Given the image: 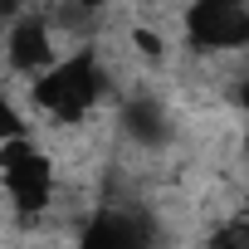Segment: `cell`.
<instances>
[{
	"instance_id": "5b68a950",
	"label": "cell",
	"mask_w": 249,
	"mask_h": 249,
	"mask_svg": "<svg viewBox=\"0 0 249 249\" xmlns=\"http://www.w3.org/2000/svg\"><path fill=\"white\" fill-rule=\"evenodd\" d=\"M142 225L137 220H127V210H93V220L78 230V239L88 244V249H132V244H142Z\"/></svg>"
},
{
	"instance_id": "ba28073f",
	"label": "cell",
	"mask_w": 249,
	"mask_h": 249,
	"mask_svg": "<svg viewBox=\"0 0 249 249\" xmlns=\"http://www.w3.org/2000/svg\"><path fill=\"white\" fill-rule=\"evenodd\" d=\"M132 44H137V54H147V59H161V35L157 30H132Z\"/></svg>"
},
{
	"instance_id": "7a4b0ae2",
	"label": "cell",
	"mask_w": 249,
	"mask_h": 249,
	"mask_svg": "<svg viewBox=\"0 0 249 249\" xmlns=\"http://www.w3.org/2000/svg\"><path fill=\"white\" fill-rule=\"evenodd\" d=\"M181 25H186L191 49L200 54L249 49V0H191Z\"/></svg>"
},
{
	"instance_id": "30bf717a",
	"label": "cell",
	"mask_w": 249,
	"mask_h": 249,
	"mask_svg": "<svg viewBox=\"0 0 249 249\" xmlns=\"http://www.w3.org/2000/svg\"><path fill=\"white\" fill-rule=\"evenodd\" d=\"M73 10H83V15H93V10H107V0H73Z\"/></svg>"
},
{
	"instance_id": "277c9868",
	"label": "cell",
	"mask_w": 249,
	"mask_h": 249,
	"mask_svg": "<svg viewBox=\"0 0 249 249\" xmlns=\"http://www.w3.org/2000/svg\"><path fill=\"white\" fill-rule=\"evenodd\" d=\"M122 132H127L137 147H166L171 142V112L161 98L152 93H132L122 103Z\"/></svg>"
},
{
	"instance_id": "6da1fadb",
	"label": "cell",
	"mask_w": 249,
	"mask_h": 249,
	"mask_svg": "<svg viewBox=\"0 0 249 249\" xmlns=\"http://www.w3.org/2000/svg\"><path fill=\"white\" fill-rule=\"evenodd\" d=\"M103 93H107V78H103V64L93 49H69L30 78L35 107L49 112L54 122H83L103 103Z\"/></svg>"
},
{
	"instance_id": "9c48e42d",
	"label": "cell",
	"mask_w": 249,
	"mask_h": 249,
	"mask_svg": "<svg viewBox=\"0 0 249 249\" xmlns=\"http://www.w3.org/2000/svg\"><path fill=\"white\" fill-rule=\"evenodd\" d=\"M35 5V0H0V20H15V15H25Z\"/></svg>"
},
{
	"instance_id": "8992f818",
	"label": "cell",
	"mask_w": 249,
	"mask_h": 249,
	"mask_svg": "<svg viewBox=\"0 0 249 249\" xmlns=\"http://www.w3.org/2000/svg\"><path fill=\"white\" fill-rule=\"evenodd\" d=\"M25 132H30L25 112L15 107V98H10L5 88H0V142H5V137H25Z\"/></svg>"
},
{
	"instance_id": "7c38bea8",
	"label": "cell",
	"mask_w": 249,
	"mask_h": 249,
	"mask_svg": "<svg viewBox=\"0 0 249 249\" xmlns=\"http://www.w3.org/2000/svg\"><path fill=\"white\" fill-rule=\"evenodd\" d=\"M239 147H244V157H249V127H244V142H239Z\"/></svg>"
},
{
	"instance_id": "8fae6325",
	"label": "cell",
	"mask_w": 249,
	"mask_h": 249,
	"mask_svg": "<svg viewBox=\"0 0 249 249\" xmlns=\"http://www.w3.org/2000/svg\"><path fill=\"white\" fill-rule=\"evenodd\" d=\"M239 107H244V112H249V78H244V83H239Z\"/></svg>"
},
{
	"instance_id": "3957f363",
	"label": "cell",
	"mask_w": 249,
	"mask_h": 249,
	"mask_svg": "<svg viewBox=\"0 0 249 249\" xmlns=\"http://www.w3.org/2000/svg\"><path fill=\"white\" fill-rule=\"evenodd\" d=\"M59 54H64V49H59L54 25H49L44 15L25 10V15H15V20H10V35H5V64H10L20 78H35V73H39V69H49Z\"/></svg>"
},
{
	"instance_id": "52a82bcc",
	"label": "cell",
	"mask_w": 249,
	"mask_h": 249,
	"mask_svg": "<svg viewBox=\"0 0 249 249\" xmlns=\"http://www.w3.org/2000/svg\"><path fill=\"white\" fill-rule=\"evenodd\" d=\"M210 244H220V249H249V210H244L239 220L220 225V230L210 234Z\"/></svg>"
}]
</instances>
